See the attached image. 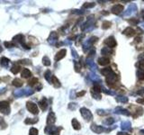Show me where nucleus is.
<instances>
[{"label": "nucleus", "mask_w": 144, "mask_h": 135, "mask_svg": "<svg viewBox=\"0 0 144 135\" xmlns=\"http://www.w3.org/2000/svg\"><path fill=\"white\" fill-rule=\"evenodd\" d=\"M0 112L3 115H9L10 114V105L9 103L7 101H1L0 102Z\"/></svg>", "instance_id": "f257e3e1"}, {"label": "nucleus", "mask_w": 144, "mask_h": 135, "mask_svg": "<svg viewBox=\"0 0 144 135\" xmlns=\"http://www.w3.org/2000/svg\"><path fill=\"white\" fill-rule=\"evenodd\" d=\"M26 108L30 113H32L33 115H38L39 113V109L36 104H34L33 102H27L26 103Z\"/></svg>", "instance_id": "f03ea898"}, {"label": "nucleus", "mask_w": 144, "mask_h": 135, "mask_svg": "<svg viewBox=\"0 0 144 135\" xmlns=\"http://www.w3.org/2000/svg\"><path fill=\"white\" fill-rule=\"evenodd\" d=\"M80 114L86 121H91L93 119V115L91 114V112L89 110H87L86 108H81L80 109Z\"/></svg>", "instance_id": "7ed1b4c3"}, {"label": "nucleus", "mask_w": 144, "mask_h": 135, "mask_svg": "<svg viewBox=\"0 0 144 135\" xmlns=\"http://www.w3.org/2000/svg\"><path fill=\"white\" fill-rule=\"evenodd\" d=\"M13 40H14V41H17V42L22 44L23 47H24V49H26V50L30 49V46H28L27 44H25V42H24V36L23 34H17L16 36H14L13 38Z\"/></svg>", "instance_id": "20e7f679"}, {"label": "nucleus", "mask_w": 144, "mask_h": 135, "mask_svg": "<svg viewBox=\"0 0 144 135\" xmlns=\"http://www.w3.org/2000/svg\"><path fill=\"white\" fill-rule=\"evenodd\" d=\"M60 129L61 128H57V127H54V126H47L45 128V133L52 135H59Z\"/></svg>", "instance_id": "39448f33"}, {"label": "nucleus", "mask_w": 144, "mask_h": 135, "mask_svg": "<svg viewBox=\"0 0 144 135\" xmlns=\"http://www.w3.org/2000/svg\"><path fill=\"white\" fill-rule=\"evenodd\" d=\"M104 43L105 44L108 48H114L117 45L116 40H115L114 37H113V36H110V37L106 38L105 40V41H104Z\"/></svg>", "instance_id": "423d86ee"}, {"label": "nucleus", "mask_w": 144, "mask_h": 135, "mask_svg": "<svg viewBox=\"0 0 144 135\" xmlns=\"http://www.w3.org/2000/svg\"><path fill=\"white\" fill-rule=\"evenodd\" d=\"M124 9V7L123 5H115V6H113L112 7V9H111V12L114 14H120Z\"/></svg>", "instance_id": "0eeeda50"}, {"label": "nucleus", "mask_w": 144, "mask_h": 135, "mask_svg": "<svg viewBox=\"0 0 144 135\" xmlns=\"http://www.w3.org/2000/svg\"><path fill=\"white\" fill-rule=\"evenodd\" d=\"M66 53H67L66 49H62V50H60L58 53L56 54V56H55V61H60V60H62V59L66 56Z\"/></svg>", "instance_id": "6e6552de"}, {"label": "nucleus", "mask_w": 144, "mask_h": 135, "mask_svg": "<svg viewBox=\"0 0 144 135\" xmlns=\"http://www.w3.org/2000/svg\"><path fill=\"white\" fill-rule=\"evenodd\" d=\"M135 34H136V32L131 27H127L126 29L124 31V34L126 35L127 37H132V36L135 35Z\"/></svg>", "instance_id": "1a4fd4ad"}, {"label": "nucleus", "mask_w": 144, "mask_h": 135, "mask_svg": "<svg viewBox=\"0 0 144 135\" xmlns=\"http://www.w3.org/2000/svg\"><path fill=\"white\" fill-rule=\"evenodd\" d=\"M55 122H56V116H55L53 112H51V113L49 114L48 117H47V124L52 125Z\"/></svg>", "instance_id": "9d476101"}, {"label": "nucleus", "mask_w": 144, "mask_h": 135, "mask_svg": "<svg viewBox=\"0 0 144 135\" xmlns=\"http://www.w3.org/2000/svg\"><path fill=\"white\" fill-rule=\"evenodd\" d=\"M98 64L101 66H106V65L110 64V59L107 57H101L98 59Z\"/></svg>", "instance_id": "9b49d317"}, {"label": "nucleus", "mask_w": 144, "mask_h": 135, "mask_svg": "<svg viewBox=\"0 0 144 135\" xmlns=\"http://www.w3.org/2000/svg\"><path fill=\"white\" fill-rule=\"evenodd\" d=\"M39 106L41 107V109L42 111H45L47 108H48V102H47V99L46 98H42L41 101L39 102Z\"/></svg>", "instance_id": "f8f14e48"}, {"label": "nucleus", "mask_w": 144, "mask_h": 135, "mask_svg": "<svg viewBox=\"0 0 144 135\" xmlns=\"http://www.w3.org/2000/svg\"><path fill=\"white\" fill-rule=\"evenodd\" d=\"M21 76L24 78H30L32 76V72L28 68H24L22 72H21Z\"/></svg>", "instance_id": "ddd939ff"}, {"label": "nucleus", "mask_w": 144, "mask_h": 135, "mask_svg": "<svg viewBox=\"0 0 144 135\" xmlns=\"http://www.w3.org/2000/svg\"><path fill=\"white\" fill-rule=\"evenodd\" d=\"M52 84L53 85V86H54V88H60V86H61V84H60V82H59V80L58 78H56L55 76H52Z\"/></svg>", "instance_id": "4468645a"}, {"label": "nucleus", "mask_w": 144, "mask_h": 135, "mask_svg": "<svg viewBox=\"0 0 144 135\" xmlns=\"http://www.w3.org/2000/svg\"><path fill=\"white\" fill-rule=\"evenodd\" d=\"M14 95L15 97H22L25 95V89H19V90H15L14 92Z\"/></svg>", "instance_id": "2eb2a0df"}, {"label": "nucleus", "mask_w": 144, "mask_h": 135, "mask_svg": "<svg viewBox=\"0 0 144 135\" xmlns=\"http://www.w3.org/2000/svg\"><path fill=\"white\" fill-rule=\"evenodd\" d=\"M72 126H73L74 130H77V131H79V130L81 129V125H80L79 121H78L76 118H74L73 120H72Z\"/></svg>", "instance_id": "dca6fc26"}, {"label": "nucleus", "mask_w": 144, "mask_h": 135, "mask_svg": "<svg viewBox=\"0 0 144 135\" xmlns=\"http://www.w3.org/2000/svg\"><path fill=\"white\" fill-rule=\"evenodd\" d=\"M113 72V71L111 68H103V69L101 70V73H102L104 76H105V77H108V76L112 74Z\"/></svg>", "instance_id": "f3484780"}, {"label": "nucleus", "mask_w": 144, "mask_h": 135, "mask_svg": "<svg viewBox=\"0 0 144 135\" xmlns=\"http://www.w3.org/2000/svg\"><path fill=\"white\" fill-rule=\"evenodd\" d=\"M20 69H21V67H20V65L19 64H17V63H15V64H14V66L12 67V68H11V72L13 73V74H17L18 72L20 71Z\"/></svg>", "instance_id": "a211bd4d"}, {"label": "nucleus", "mask_w": 144, "mask_h": 135, "mask_svg": "<svg viewBox=\"0 0 144 135\" xmlns=\"http://www.w3.org/2000/svg\"><path fill=\"white\" fill-rule=\"evenodd\" d=\"M91 129H92V131H94V132H96V133H101V132L104 131L103 127H101L99 125H95V124L92 125Z\"/></svg>", "instance_id": "6ab92c4d"}, {"label": "nucleus", "mask_w": 144, "mask_h": 135, "mask_svg": "<svg viewBox=\"0 0 144 135\" xmlns=\"http://www.w3.org/2000/svg\"><path fill=\"white\" fill-rule=\"evenodd\" d=\"M9 59H7L6 57H3L1 58V60H0V64L2 67H7L8 64H9Z\"/></svg>", "instance_id": "aec40b11"}, {"label": "nucleus", "mask_w": 144, "mask_h": 135, "mask_svg": "<svg viewBox=\"0 0 144 135\" xmlns=\"http://www.w3.org/2000/svg\"><path fill=\"white\" fill-rule=\"evenodd\" d=\"M49 41L50 42H52L53 40H58V34H57V33L56 32H52V33H51V34H50V37H49Z\"/></svg>", "instance_id": "412c9836"}, {"label": "nucleus", "mask_w": 144, "mask_h": 135, "mask_svg": "<svg viewBox=\"0 0 144 135\" xmlns=\"http://www.w3.org/2000/svg\"><path fill=\"white\" fill-rule=\"evenodd\" d=\"M13 85L16 88H21L23 86V81L21 80L20 78H14L13 80Z\"/></svg>", "instance_id": "4be33fe9"}, {"label": "nucleus", "mask_w": 144, "mask_h": 135, "mask_svg": "<svg viewBox=\"0 0 144 135\" xmlns=\"http://www.w3.org/2000/svg\"><path fill=\"white\" fill-rule=\"evenodd\" d=\"M44 78L45 79L50 82V83H52V72L50 70H47L46 72L44 73Z\"/></svg>", "instance_id": "5701e85b"}, {"label": "nucleus", "mask_w": 144, "mask_h": 135, "mask_svg": "<svg viewBox=\"0 0 144 135\" xmlns=\"http://www.w3.org/2000/svg\"><path fill=\"white\" fill-rule=\"evenodd\" d=\"M38 122V119H35V118H27L25 119V121H24V123L25 124H34Z\"/></svg>", "instance_id": "b1692460"}, {"label": "nucleus", "mask_w": 144, "mask_h": 135, "mask_svg": "<svg viewBox=\"0 0 144 135\" xmlns=\"http://www.w3.org/2000/svg\"><path fill=\"white\" fill-rule=\"evenodd\" d=\"M42 63H43V65L46 66V67L51 66V61H50V59H49L47 56H44V57L42 58Z\"/></svg>", "instance_id": "393cba45"}, {"label": "nucleus", "mask_w": 144, "mask_h": 135, "mask_svg": "<svg viewBox=\"0 0 144 135\" xmlns=\"http://www.w3.org/2000/svg\"><path fill=\"white\" fill-rule=\"evenodd\" d=\"M111 22H109V21H104L103 24H102V28H103L104 30H106V29H108V28H110L111 27Z\"/></svg>", "instance_id": "a878e982"}, {"label": "nucleus", "mask_w": 144, "mask_h": 135, "mask_svg": "<svg viewBox=\"0 0 144 135\" xmlns=\"http://www.w3.org/2000/svg\"><path fill=\"white\" fill-rule=\"evenodd\" d=\"M127 22H128V23H129L130 24H131V25H137V24H139V20H138V19H136V18L128 19V20H127Z\"/></svg>", "instance_id": "bb28decb"}, {"label": "nucleus", "mask_w": 144, "mask_h": 135, "mask_svg": "<svg viewBox=\"0 0 144 135\" xmlns=\"http://www.w3.org/2000/svg\"><path fill=\"white\" fill-rule=\"evenodd\" d=\"M137 75H138V78H139L140 80H144V71L143 70L139 69L137 72Z\"/></svg>", "instance_id": "cd10ccee"}, {"label": "nucleus", "mask_w": 144, "mask_h": 135, "mask_svg": "<svg viewBox=\"0 0 144 135\" xmlns=\"http://www.w3.org/2000/svg\"><path fill=\"white\" fill-rule=\"evenodd\" d=\"M36 84H38V78H33L31 80L28 82V85L31 86V87H33V86H34V85Z\"/></svg>", "instance_id": "c85d7f7f"}, {"label": "nucleus", "mask_w": 144, "mask_h": 135, "mask_svg": "<svg viewBox=\"0 0 144 135\" xmlns=\"http://www.w3.org/2000/svg\"><path fill=\"white\" fill-rule=\"evenodd\" d=\"M39 132L36 128H31L30 129V132H29V134L30 135H38Z\"/></svg>", "instance_id": "c756f323"}, {"label": "nucleus", "mask_w": 144, "mask_h": 135, "mask_svg": "<svg viewBox=\"0 0 144 135\" xmlns=\"http://www.w3.org/2000/svg\"><path fill=\"white\" fill-rule=\"evenodd\" d=\"M95 6H96V3H85L83 7H85V8H91V7H94Z\"/></svg>", "instance_id": "7c9ffc66"}, {"label": "nucleus", "mask_w": 144, "mask_h": 135, "mask_svg": "<svg viewBox=\"0 0 144 135\" xmlns=\"http://www.w3.org/2000/svg\"><path fill=\"white\" fill-rule=\"evenodd\" d=\"M5 46L7 48H12L15 47V44L14 42H9V41H5Z\"/></svg>", "instance_id": "2f4dec72"}, {"label": "nucleus", "mask_w": 144, "mask_h": 135, "mask_svg": "<svg viewBox=\"0 0 144 135\" xmlns=\"http://www.w3.org/2000/svg\"><path fill=\"white\" fill-rule=\"evenodd\" d=\"M19 63H22V64H27V65L32 64L31 61H29V60H23V61H19Z\"/></svg>", "instance_id": "473e14b6"}, {"label": "nucleus", "mask_w": 144, "mask_h": 135, "mask_svg": "<svg viewBox=\"0 0 144 135\" xmlns=\"http://www.w3.org/2000/svg\"><path fill=\"white\" fill-rule=\"evenodd\" d=\"M0 124H2V126H3V129L6 128V126H7L6 122H5V121H4V119L2 118V117H0Z\"/></svg>", "instance_id": "72a5a7b5"}, {"label": "nucleus", "mask_w": 144, "mask_h": 135, "mask_svg": "<svg viewBox=\"0 0 144 135\" xmlns=\"http://www.w3.org/2000/svg\"><path fill=\"white\" fill-rule=\"evenodd\" d=\"M136 102L138 104H140V105H142V104H144V98H138Z\"/></svg>", "instance_id": "f704fd0d"}, {"label": "nucleus", "mask_w": 144, "mask_h": 135, "mask_svg": "<svg viewBox=\"0 0 144 135\" xmlns=\"http://www.w3.org/2000/svg\"><path fill=\"white\" fill-rule=\"evenodd\" d=\"M97 40H98V38L95 37V36H94V37L91 38V40H90V42H91V43H95V42H96Z\"/></svg>", "instance_id": "c9c22d12"}, {"label": "nucleus", "mask_w": 144, "mask_h": 135, "mask_svg": "<svg viewBox=\"0 0 144 135\" xmlns=\"http://www.w3.org/2000/svg\"><path fill=\"white\" fill-rule=\"evenodd\" d=\"M85 94H86V91L79 92V93H77V96H78V97H80V96H83V95H85Z\"/></svg>", "instance_id": "e433bc0d"}, {"label": "nucleus", "mask_w": 144, "mask_h": 135, "mask_svg": "<svg viewBox=\"0 0 144 135\" xmlns=\"http://www.w3.org/2000/svg\"><path fill=\"white\" fill-rule=\"evenodd\" d=\"M138 59H139V61H144V53L141 54Z\"/></svg>", "instance_id": "4c0bfd02"}, {"label": "nucleus", "mask_w": 144, "mask_h": 135, "mask_svg": "<svg viewBox=\"0 0 144 135\" xmlns=\"http://www.w3.org/2000/svg\"><path fill=\"white\" fill-rule=\"evenodd\" d=\"M117 135H131V134L127 133V132H118V133H117Z\"/></svg>", "instance_id": "58836bf2"}, {"label": "nucleus", "mask_w": 144, "mask_h": 135, "mask_svg": "<svg viewBox=\"0 0 144 135\" xmlns=\"http://www.w3.org/2000/svg\"><path fill=\"white\" fill-rule=\"evenodd\" d=\"M141 40V37H137L135 39V41H136V42H140Z\"/></svg>", "instance_id": "ea45409f"}, {"label": "nucleus", "mask_w": 144, "mask_h": 135, "mask_svg": "<svg viewBox=\"0 0 144 135\" xmlns=\"http://www.w3.org/2000/svg\"><path fill=\"white\" fill-rule=\"evenodd\" d=\"M5 92H6V88H1L0 89V94H3Z\"/></svg>", "instance_id": "a19ab883"}, {"label": "nucleus", "mask_w": 144, "mask_h": 135, "mask_svg": "<svg viewBox=\"0 0 144 135\" xmlns=\"http://www.w3.org/2000/svg\"><path fill=\"white\" fill-rule=\"evenodd\" d=\"M102 14H108V13H106V12H102Z\"/></svg>", "instance_id": "79ce46f5"}, {"label": "nucleus", "mask_w": 144, "mask_h": 135, "mask_svg": "<svg viewBox=\"0 0 144 135\" xmlns=\"http://www.w3.org/2000/svg\"><path fill=\"white\" fill-rule=\"evenodd\" d=\"M142 17H143V19H144V11L142 12Z\"/></svg>", "instance_id": "37998d69"}]
</instances>
